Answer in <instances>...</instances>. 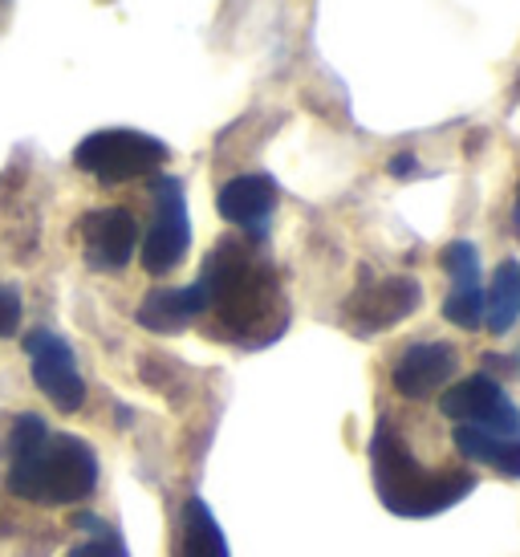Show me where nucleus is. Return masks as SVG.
I'll return each mask as SVG.
<instances>
[{
    "label": "nucleus",
    "mask_w": 520,
    "mask_h": 557,
    "mask_svg": "<svg viewBox=\"0 0 520 557\" xmlns=\"http://www.w3.org/2000/svg\"><path fill=\"white\" fill-rule=\"evenodd\" d=\"M520 322V261H505L496 269L492 285L484 289V325L488 334L505 338Z\"/></svg>",
    "instance_id": "obj_15"
},
{
    "label": "nucleus",
    "mask_w": 520,
    "mask_h": 557,
    "mask_svg": "<svg viewBox=\"0 0 520 557\" xmlns=\"http://www.w3.org/2000/svg\"><path fill=\"white\" fill-rule=\"evenodd\" d=\"M459 355L451 342H414L398 355L395 371H391V387L403 399H431L456 379Z\"/></svg>",
    "instance_id": "obj_10"
},
{
    "label": "nucleus",
    "mask_w": 520,
    "mask_h": 557,
    "mask_svg": "<svg viewBox=\"0 0 520 557\" xmlns=\"http://www.w3.org/2000/svg\"><path fill=\"white\" fill-rule=\"evenodd\" d=\"M208 313V301H203V289L196 281L184 285V289H151L138 306L135 322L151 334H179L187 325Z\"/></svg>",
    "instance_id": "obj_12"
},
{
    "label": "nucleus",
    "mask_w": 520,
    "mask_h": 557,
    "mask_svg": "<svg viewBox=\"0 0 520 557\" xmlns=\"http://www.w3.org/2000/svg\"><path fill=\"white\" fill-rule=\"evenodd\" d=\"M203 289V301H208V313L220 318V325L236 334V338H248V334H260L273 338L281 325H273L276 310V277L273 269L260 261L252 245L245 240H220V245L208 252L203 261V273L196 281Z\"/></svg>",
    "instance_id": "obj_1"
},
{
    "label": "nucleus",
    "mask_w": 520,
    "mask_h": 557,
    "mask_svg": "<svg viewBox=\"0 0 520 557\" xmlns=\"http://www.w3.org/2000/svg\"><path fill=\"white\" fill-rule=\"evenodd\" d=\"M215 208H220V216L236 224V228H245L252 240H264L269 236V220H273V208H276V184L273 175H236L228 184L220 187V196H215Z\"/></svg>",
    "instance_id": "obj_11"
},
{
    "label": "nucleus",
    "mask_w": 520,
    "mask_h": 557,
    "mask_svg": "<svg viewBox=\"0 0 520 557\" xmlns=\"http://www.w3.org/2000/svg\"><path fill=\"white\" fill-rule=\"evenodd\" d=\"M370 480H374L383 509L395 517H411V521L435 517L475 493L472 472H435L419 465L391 419H379L370 435Z\"/></svg>",
    "instance_id": "obj_2"
},
{
    "label": "nucleus",
    "mask_w": 520,
    "mask_h": 557,
    "mask_svg": "<svg viewBox=\"0 0 520 557\" xmlns=\"http://www.w3.org/2000/svg\"><path fill=\"white\" fill-rule=\"evenodd\" d=\"M82 252L94 273H123L138 252V220L126 208H94L77 224Z\"/></svg>",
    "instance_id": "obj_9"
},
{
    "label": "nucleus",
    "mask_w": 520,
    "mask_h": 557,
    "mask_svg": "<svg viewBox=\"0 0 520 557\" xmlns=\"http://www.w3.org/2000/svg\"><path fill=\"white\" fill-rule=\"evenodd\" d=\"M423 301V285L414 277H379V281H362L350 294V301L342 306V318L350 322L354 334H379V330H391L403 318H411Z\"/></svg>",
    "instance_id": "obj_8"
},
{
    "label": "nucleus",
    "mask_w": 520,
    "mask_h": 557,
    "mask_svg": "<svg viewBox=\"0 0 520 557\" xmlns=\"http://www.w3.org/2000/svg\"><path fill=\"white\" fill-rule=\"evenodd\" d=\"M444 269L451 285H480V248L472 240H451L444 248Z\"/></svg>",
    "instance_id": "obj_17"
},
{
    "label": "nucleus",
    "mask_w": 520,
    "mask_h": 557,
    "mask_svg": "<svg viewBox=\"0 0 520 557\" xmlns=\"http://www.w3.org/2000/svg\"><path fill=\"white\" fill-rule=\"evenodd\" d=\"M439 411L451 423L463 428H484L492 435H505V440H520V411L517 403L508 399L505 387L492 379V374H468L439 395Z\"/></svg>",
    "instance_id": "obj_6"
},
{
    "label": "nucleus",
    "mask_w": 520,
    "mask_h": 557,
    "mask_svg": "<svg viewBox=\"0 0 520 557\" xmlns=\"http://www.w3.org/2000/svg\"><path fill=\"white\" fill-rule=\"evenodd\" d=\"M512 228H517V236H520V187H517V203H512Z\"/></svg>",
    "instance_id": "obj_21"
},
{
    "label": "nucleus",
    "mask_w": 520,
    "mask_h": 557,
    "mask_svg": "<svg viewBox=\"0 0 520 557\" xmlns=\"http://www.w3.org/2000/svg\"><path fill=\"white\" fill-rule=\"evenodd\" d=\"M70 557H131V549H126V542L114 533V529H98V533H90L86 542H77L74 549H70Z\"/></svg>",
    "instance_id": "obj_18"
},
{
    "label": "nucleus",
    "mask_w": 520,
    "mask_h": 557,
    "mask_svg": "<svg viewBox=\"0 0 520 557\" xmlns=\"http://www.w3.org/2000/svg\"><path fill=\"white\" fill-rule=\"evenodd\" d=\"M414 156H398V159H391V175H414Z\"/></svg>",
    "instance_id": "obj_20"
},
{
    "label": "nucleus",
    "mask_w": 520,
    "mask_h": 557,
    "mask_svg": "<svg viewBox=\"0 0 520 557\" xmlns=\"http://www.w3.org/2000/svg\"><path fill=\"white\" fill-rule=\"evenodd\" d=\"M25 355H29L33 387L41 391L62 416H74L86 403V379L77 371V358L70 342L53 330H33L25 334Z\"/></svg>",
    "instance_id": "obj_7"
},
{
    "label": "nucleus",
    "mask_w": 520,
    "mask_h": 557,
    "mask_svg": "<svg viewBox=\"0 0 520 557\" xmlns=\"http://www.w3.org/2000/svg\"><path fill=\"white\" fill-rule=\"evenodd\" d=\"M151 200L154 220L147 236H138V257H143V269L151 277H168L171 269H179V261L191 248V220H187L184 184L175 175H154Z\"/></svg>",
    "instance_id": "obj_5"
},
{
    "label": "nucleus",
    "mask_w": 520,
    "mask_h": 557,
    "mask_svg": "<svg viewBox=\"0 0 520 557\" xmlns=\"http://www.w3.org/2000/svg\"><path fill=\"white\" fill-rule=\"evenodd\" d=\"M16 325H21V294L16 285L0 281V338H13Z\"/></svg>",
    "instance_id": "obj_19"
},
{
    "label": "nucleus",
    "mask_w": 520,
    "mask_h": 557,
    "mask_svg": "<svg viewBox=\"0 0 520 557\" xmlns=\"http://www.w3.org/2000/svg\"><path fill=\"white\" fill-rule=\"evenodd\" d=\"M4 488L29 505H77L98 488V451L82 435L49 428L41 444L4 460Z\"/></svg>",
    "instance_id": "obj_3"
},
{
    "label": "nucleus",
    "mask_w": 520,
    "mask_h": 557,
    "mask_svg": "<svg viewBox=\"0 0 520 557\" xmlns=\"http://www.w3.org/2000/svg\"><path fill=\"white\" fill-rule=\"evenodd\" d=\"M171 159L168 143L143 131H94L77 143L74 168L94 175L98 184H131V180H154V171Z\"/></svg>",
    "instance_id": "obj_4"
},
{
    "label": "nucleus",
    "mask_w": 520,
    "mask_h": 557,
    "mask_svg": "<svg viewBox=\"0 0 520 557\" xmlns=\"http://www.w3.org/2000/svg\"><path fill=\"white\" fill-rule=\"evenodd\" d=\"M179 554L184 557H232L228 554V537L220 521L212 517V509L191 496L184 505V517H179Z\"/></svg>",
    "instance_id": "obj_14"
},
{
    "label": "nucleus",
    "mask_w": 520,
    "mask_h": 557,
    "mask_svg": "<svg viewBox=\"0 0 520 557\" xmlns=\"http://www.w3.org/2000/svg\"><path fill=\"white\" fill-rule=\"evenodd\" d=\"M444 318L459 330H480L484 325V285H451Z\"/></svg>",
    "instance_id": "obj_16"
},
{
    "label": "nucleus",
    "mask_w": 520,
    "mask_h": 557,
    "mask_svg": "<svg viewBox=\"0 0 520 557\" xmlns=\"http://www.w3.org/2000/svg\"><path fill=\"white\" fill-rule=\"evenodd\" d=\"M451 444H456V451L468 465H488L500 476L520 480V440H505V435H492L484 428H463V423H456Z\"/></svg>",
    "instance_id": "obj_13"
}]
</instances>
